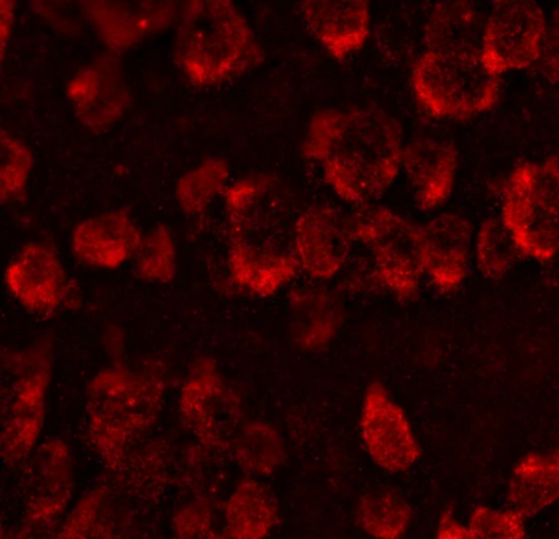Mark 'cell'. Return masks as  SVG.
Wrapping results in <instances>:
<instances>
[{"mask_svg": "<svg viewBox=\"0 0 559 539\" xmlns=\"http://www.w3.org/2000/svg\"><path fill=\"white\" fill-rule=\"evenodd\" d=\"M228 266L251 296L273 297L299 273L296 224L289 189L271 175H250L228 185Z\"/></svg>", "mask_w": 559, "mask_h": 539, "instance_id": "obj_1", "label": "cell"}, {"mask_svg": "<svg viewBox=\"0 0 559 539\" xmlns=\"http://www.w3.org/2000/svg\"><path fill=\"white\" fill-rule=\"evenodd\" d=\"M402 129L378 107L316 113L302 146L320 163L326 184L349 204H371L397 179L404 156Z\"/></svg>", "mask_w": 559, "mask_h": 539, "instance_id": "obj_2", "label": "cell"}, {"mask_svg": "<svg viewBox=\"0 0 559 539\" xmlns=\"http://www.w3.org/2000/svg\"><path fill=\"white\" fill-rule=\"evenodd\" d=\"M171 378L165 362L109 364L86 388V436L97 463L112 474L152 440L168 400Z\"/></svg>", "mask_w": 559, "mask_h": 539, "instance_id": "obj_3", "label": "cell"}, {"mask_svg": "<svg viewBox=\"0 0 559 539\" xmlns=\"http://www.w3.org/2000/svg\"><path fill=\"white\" fill-rule=\"evenodd\" d=\"M175 58L198 87H214L243 76L263 61L253 28L230 0L189 2L176 31Z\"/></svg>", "mask_w": 559, "mask_h": 539, "instance_id": "obj_4", "label": "cell"}, {"mask_svg": "<svg viewBox=\"0 0 559 539\" xmlns=\"http://www.w3.org/2000/svg\"><path fill=\"white\" fill-rule=\"evenodd\" d=\"M53 361L47 338L4 355L0 447L8 466H22L44 443Z\"/></svg>", "mask_w": 559, "mask_h": 539, "instance_id": "obj_5", "label": "cell"}, {"mask_svg": "<svg viewBox=\"0 0 559 539\" xmlns=\"http://www.w3.org/2000/svg\"><path fill=\"white\" fill-rule=\"evenodd\" d=\"M412 89L428 116L466 120L496 107L500 76L484 67L480 55L427 50L412 71Z\"/></svg>", "mask_w": 559, "mask_h": 539, "instance_id": "obj_6", "label": "cell"}, {"mask_svg": "<svg viewBox=\"0 0 559 539\" xmlns=\"http://www.w3.org/2000/svg\"><path fill=\"white\" fill-rule=\"evenodd\" d=\"M502 221L525 256L551 261L559 251V163H523L503 188Z\"/></svg>", "mask_w": 559, "mask_h": 539, "instance_id": "obj_7", "label": "cell"}, {"mask_svg": "<svg viewBox=\"0 0 559 539\" xmlns=\"http://www.w3.org/2000/svg\"><path fill=\"white\" fill-rule=\"evenodd\" d=\"M353 243L368 248L376 287L399 300L417 296L424 267L418 253L417 225L381 205H358L348 215Z\"/></svg>", "mask_w": 559, "mask_h": 539, "instance_id": "obj_8", "label": "cell"}, {"mask_svg": "<svg viewBox=\"0 0 559 539\" xmlns=\"http://www.w3.org/2000/svg\"><path fill=\"white\" fill-rule=\"evenodd\" d=\"M178 420L192 443L227 457L228 444L247 417L241 395L228 384L217 362L198 358L176 395Z\"/></svg>", "mask_w": 559, "mask_h": 539, "instance_id": "obj_9", "label": "cell"}, {"mask_svg": "<svg viewBox=\"0 0 559 539\" xmlns=\"http://www.w3.org/2000/svg\"><path fill=\"white\" fill-rule=\"evenodd\" d=\"M22 467L21 518L60 528L78 500L76 457L70 444L60 438L45 440Z\"/></svg>", "mask_w": 559, "mask_h": 539, "instance_id": "obj_10", "label": "cell"}, {"mask_svg": "<svg viewBox=\"0 0 559 539\" xmlns=\"http://www.w3.org/2000/svg\"><path fill=\"white\" fill-rule=\"evenodd\" d=\"M545 12L535 2H500L486 21L480 60L490 73L525 70L542 58Z\"/></svg>", "mask_w": 559, "mask_h": 539, "instance_id": "obj_11", "label": "cell"}, {"mask_svg": "<svg viewBox=\"0 0 559 539\" xmlns=\"http://www.w3.org/2000/svg\"><path fill=\"white\" fill-rule=\"evenodd\" d=\"M359 436L369 459L385 472H407L420 459V443L407 414L378 382L362 397Z\"/></svg>", "mask_w": 559, "mask_h": 539, "instance_id": "obj_12", "label": "cell"}, {"mask_svg": "<svg viewBox=\"0 0 559 539\" xmlns=\"http://www.w3.org/2000/svg\"><path fill=\"white\" fill-rule=\"evenodd\" d=\"M5 284L15 300L40 316L68 309L78 297L60 254L48 243L25 244L9 263Z\"/></svg>", "mask_w": 559, "mask_h": 539, "instance_id": "obj_13", "label": "cell"}, {"mask_svg": "<svg viewBox=\"0 0 559 539\" xmlns=\"http://www.w3.org/2000/svg\"><path fill=\"white\" fill-rule=\"evenodd\" d=\"M143 526L122 487L104 482L78 496L58 528V539H146Z\"/></svg>", "mask_w": 559, "mask_h": 539, "instance_id": "obj_14", "label": "cell"}, {"mask_svg": "<svg viewBox=\"0 0 559 539\" xmlns=\"http://www.w3.org/2000/svg\"><path fill=\"white\" fill-rule=\"evenodd\" d=\"M353 244L348 217L338 208L319 204L299 212L296 256L307 276L322 283L338 276L348 264Z\"/></svg>", "mask_w": 559, "mask_h": 539, "instance_id": "obj_15", "label": "cell"}, {"mask_svg": "<svg viewBox=\"0 0 559 539\" xmlns=\"http://www.w3.org/2000/svg\"><path fill=\"white\" fill-rule=\"evenodd\" d=\"M418 253L424 273L441 292L456 290L466 280L473 250V228L467 218L441 214L417 225Z\"/></svg>", "mask_w": 559, "mask_h": 539, "instance_id": "obj_16", "label": "cell"}, {"mask_svg": "<svg viewBox=\"0 0 559 539\" xmlns=\"http://www.w3.org/2000/svg\"><path fill=\"white\" fill-rule=\"evenodd\" d=\"M78 119L91 130H106L129 109L130 89L116 58L100 57L81 70L68 87Z\"/></svg>", "mask_w": 559, "mask_h": 539, "instance_id": "obj_17", "label": "cell"}, {"mask_svg": "<svg viewBox=\"0 0 559 539\" xmlns=\"http://www.w3.org/2000/svg\"><path fill=\"white\" fill-rule=\"evenodd\" d=\"M300 12L310 35L336 60H345L368 41L371 9L365 0H309Z\"/></svg>", "mask_w": 559, "mask_h": 539, "instance_id": "obj_18", "label": "cell"}, {"mask_svg": "<svg viewBox=\"0 0 559 539\" xmlns=\"http://www.w3.org/2000/svg\"><path fill=\"white\" fill-rule=\"evenodd\" d=\"M143 238L129 212L114 211L78 225L71 244L74 256L86 266L116 270L136 256Z\"/></svg>", "mask_w": 559, "mask_h": 539, "instance_id": "obj_19", "label": "cell"}, {"mask_svg": "<svg viewBox=\"0 0 559 539\" xmlns=\"http://www.w3.org/2000/svg\"><path fill=\"white\" fill-rule=\"evenodd\" d=\"M402 166L421 207L437 208L448 201L457 171V152L453 143L420 136L405 146Z\"/></svg>", "mask_w": 559, "mask_h": 539, "instance_id": "obj_20", "label": "cell"}, {"mask_svg": "<svg viewBox=\"0 0 559 539\" xmlns=\"http://www.w3.org/2000/svg\"><path fill=\"white\" fill-rule=\"evenodd\" d=\"M228 539H270L281 523V506L261 479L241 477L221 500Z\"/></svg>", "mask_w": 559, "mask_h": 539, "instance_id": "obj_21", "label": "cell"}, {"mask_svg": "<svg viewBox=\"0 0 559 539\" xmlns=\"http://www.w3.org/2000/svg\"><path fill=\"white\" fill-rule=\"evenodd\" d=\"M87 14L103 40L122 51L175 19L171 2H91Z\"/></svg>", "mask_w": 559, "mask_h": 539, "instance_id": "obj_22", "label": "cell"}, {"mask_svg": "<svg viewBox=\"0 0 559 539\" xmlns=\"http://www.w3.org/2000/svg\"><path fill=\"white\" fill-rule=\"evenodd\" d=\"M343 309L332 290L309 287L290 299V335L307 352H320L332 345L342 328Z\"/></svg>", "mask_w": 559, "mask_h": 539, "instance_id": "obj_23", "label": "cell"}, {"mask_svg": "<svg viewBox=\"0 0 559 539\" xmlns=\"http://www.w3.org/2000/svg\"><path fill=\"white\" fill-rule=\"evenodd\" d=\"M510 508L523 516L538 515L559 502V447L530 453L513 467L507 490Z\"/></svg>", "mask_w": 559, "mask_h": 539, "instance_id": "obj_24", "label": "cell"}, {"mask_svg": "<svg viewBox=\"0 0 559 539\" xmlns=\"http://www.w3.org/2000/svg\"><path fill=\"white\" fill-rule=\"evenodd\" d=\"M227 457L243 477L267 479L286 464V441L270 421L247 418L231 438Z\"/></svg>", "mask_w": 559, "mask_h": 539, "instance_id": "obj_25", "label": "cell"}, {"mask_svg": "<svg viewBox=\"0 0 559 539\" xmlns=\"http://www.w3.org/2000/svg\"><path fill=\"white\" fill-rule=\"evenodd\" d=\"M486 21L471 2L438 5L425 28L427 50L480 55Z\"/></svg>", "mask_w": 559, "mask_h": 539, "instance_id": "obj_26", "label": "cell"}, {"mask_svg": "<svg viewBox=\"0 0 559 539\" xmlns=\"http://www.w3.org/2000/svg\"><path fill=\"white\" fill-rule=\"evenodd\" d=\"M171 451L163 441L150 440L120 472L123 492L135 503L156 502L171 483Z\"/></svg>", "mask_w": 559, "mask_h": 539, "instance_id": "obj_27", "label": "cell"}, {"mask_svg": "<svg viewBox=\"0 0 559 539\" xmlns=\"http://www.w3.org/2000/svg\"><path fill=\"white\" fill-rule=\"evenodd\" d=\"M359 526L372 539H402L411 528L412 508L392 490L366 493L356 510Z\"/></svg>", "mask_w": 559, "mask_h": 539, "instance_id": "obj_28", "label": "cell"}, {"mask_svg": "<svg viewBox=\"0 0 559 539\" xmlns=\"http://www.w3.org/2000/svg\"><path fill=\"white\" fill-rule=\"evenodd\" d=\"M169 539H228L221 500L209 492H194L182 500L169 518Z\"/></svg>", "mask_w": 559, "mask_h": 539, "instance_id": "obj_29", "label": "cell"}, {"mask_svg": "<svg viewBox=\"0 0 559 539\" xmlns=\"http://www.w3.org/2000/svg\"><path fill=\"white\" fill-rule=\"evenodd\" d=\"M522 251L516 247L502 218H489L480 225L476 238V261L484 276H506L519 260Z\"/></svg>", "mask_w": 559, "mask_h": 539, "instance_id": "obj_30", "label": "cell"}, {"mask_svg": "<svg viewBox=\"0 0 559 539\" xmlns=\"http://www.w3.org/2000/svg\"><path fill=\"white\" fill-rule=\"evenodd\" d=\"M228 168L221 159H209L179 181L178 199L182 211L199 214L214 201L215 195L227 194Z\"/></svg>", "mask_w": 559, "mask_h": 539, "instance_id": "obj_31", "label": "cell"}, {"mask_svg": "<svg viewBox=\"0 0 559 539\" xmlns=\"http://www.w3.org/2000/svg\"><path fill=\"white\" fill-rule=\"evenodd\" d=\"M135 257L136 273L143 280H171L176 274V248L168 228L158 227L146 235Z\"/></svg>", "mask_w": 559, "mask_h": 539, "instance_id": "obj_32", "label": "cell"}, {"mask_svg": "<svg viewBox=\"0 0 559 539\" xmlns=\"http://www.w3.org/2000/svg\"><path fill=\"white\" fill-rule=\"evenodd\" d=\"M34 169L31 149L11 133L2 132V201H17L25 194L28 178Z\"/></svg>", "mask_w": 559, "mask_h": 539, "instance_id": "obj_33", "label": "cell"}, {"mask_svg": "<svg viewBox=\"0 0 559 539\" xmlns=\"http://www.w3.org/2000/svg\"><path fill=\"white\" fill-rule=\"evenodd\" d=\"M466 526L471 539H526L525 516L510 506H476Z\"/></svg>", "mask_w": 559, "mask_h": 539, "instance_id": "obj_34", "label": "cell"}, {"mask_svg": "<svg viewBox=\"0 0 559 539\" xmlns=\"http://www.w3.org/2000/svg\"><path fill=\"white\" fill-rule=\"evenodd\" d=\"M539 70L549 83H559V11L552 15V21L546 28Z\"/></svg>", "mask_w": 559, "mask_h": 539, "instance_id": "obj_35", "label": "cell"}, {"mask_svg": "<svg viewBox=\"0 0 559 539\" xmlns=\"http://www.w3.org/2000/svg\"><path fill=\"white\" fill-rule=\"evenodd\" d=\"M2 539H58V529L45 528L21 518L4 529Z\"/></svg>", "mask_w": 559, "mask_h": 539, "instance_id": "obj_36", "label": "cell"}, {"mask_svg": "<svg viewBox=\"0 0 559 539\" xmlns=\"http://www.w3.org/2000/svg\"><path fill=\"white\" fill-rule=\"evenodd\" d=\"M104 348L109 356L110 364H126L127 338L119 326H109L104 333Z\"/></svg>", "mask_w": 559, "mask_h": 539, "instance_id": "obj_37", "label": "cell"}, {"mask_svg": "<svg viewBox=\"0 0 559 539\" xmlns=\"http://www.w3.org/2000/svg\"><path fill=\"white\" fill-rule=\"evenodd\" d=\"M435 539H471V536L464 523H461L460 519L451 515V513H444V515L438 519Z\"/></svg>", "mask_w": 559, "mask_h": 539, "instance_id": "obj_38", "label": "cell"}, {"mask_svg": "<svg viewBox=\"0 0 559 539\" xmlns=\"http://www.w3.org/2000/svg\"><path fill=\"white\" fill-rule=\"evenodd\" d=\"M0 8H2V22H0V25H2V57H5L9 35H11V24L14 22V9H12L14 4L9 2V0H4Z\"/></svg>", "mask_w": 559, "mask_h": 539, "instance_id": "obj_39", "label": "cell"}]
</instances>
